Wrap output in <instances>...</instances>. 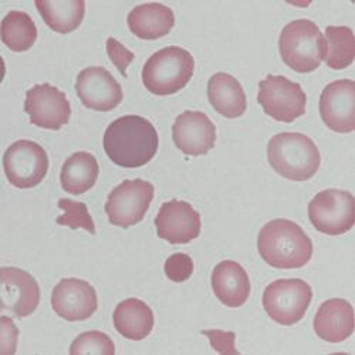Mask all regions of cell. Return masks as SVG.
Masks as SVG:
<instances>
[{
  "instance_id": "cell-27",
  "label": "cell",
  "mask_w": 355,
  "mask_h": 355,
  "mask_svg": "<svg viewBox=\"0 0 355 355\" xmlns=\"http://www.w3.org/2000/svg\"><path fill=\"white\" fill-rule=\"evenodd\" d=\"M58 208L64 211V215L57 218V223L62 226H69L71 229H84L92 234L96 233V225L88 214L87 205L83 202H76L71 199L58 200Z\"/></svg>"
},
{
  "instance_id": "cell-16",
  "label": "cell",
  "mask_w": 355,
  "mask_h": 355,
  "mask_svg": "<svg viewBox=\"0 0 355 355\" xmlns=\"http://www.w3.org/2000/svg\"><path fill=\"white\" fill-rule=\"evenodd\" d=\"M176 148L191 157L206 155L215 146L216 127L200 111H185L176 116L172 127Z\"/></svg>"
},
{
  "instance_id": "cell-6",
  "label": "cell",
  "mask_w": 355,
  "mask_h": 355,
  "mask_svg": "<svg viewBox=\"0 0 355 355\" xmlns=\"http://www.w3.org/2000/svg\"><path fill=\"white\" fill-rule=\"evenodd\" d=\"M313 300V290L302 279H280L263 293V307L272 320L282 325L299 322Z\"/></svg>"
},
{
  "instance_id": "cell-14",
  "label": "cell",
  "mask_w": 355,
  "mask_h": 355,
  "mask_svg": "<svg viewBox=\"0 0 355 355\" xmlns=\"http://www.w3.org/2000/svg\"><path fill=\"white\" fill-rule=\"evenodd\" d=\"M155 226L161 239L172 245H187L198 238L202 222L191 203L173 199L161 206Z\"/></svg>"
},
{
  "instance_id": "cell-11",
  "label": "cell",
  "mask_w": 355,
  "mask_h": 355,
  "mask_svg": "<svg viewBox=\"0 0 355 355\" xmlns=\"http://www.w3.org/2000/svg\"><path fill=\"white\" fill-rule=\"evenodd\" d=\"M24 111L33 125L53 131L69 124L71 116L66 94L47 83L37 84L26 93Z\"/></svg>"
},
{
  "instance_id": "cell-32",
  "label": "cell",
  "mask_w": 355,
  "mask_h": 355,
  "mask_svg": "<svg viewBox=\"0 0 355 355\" xmlns=\"http://www.w3.org/2000/svg\"><path fill=\"white\" fill-rule=\"evenodd\" d=\"M0 321H2V352L5 355L15 354L17 348L19 330L15 325L13 320L6 315L0 317Z\"/></svg>"
},
{
  "instance_id": "cell-23",
  "label": "cell",
  "mask_w": 355,
  "mask_h": 355,
  "mask_svg": "<svg viewBox=\"0 0 355 355\" xmlns=\"http://www.w3.org/2000/svg\"><path fill=\"white\" fill-rule=\"evenodd\" d=\"M35 5L46 24L60 35L74 32L85 15L84 0H36Z\"/></svg>"
},
{
  "instance_id": "cell-4",
  "label": "cell",
  "mask_w": 355,
  "mask_h": 355,
  "mask_svg": "<svg viewBox=\"0 0 355 355\" xmlns=\"http://www.w3.org/2000/svg\"><path fill=\"white\" fill-rule=\"evenodd\" d=\"M193 70L192 54L182 47L169 46L148 58L142 69V83L155 96H171L191 81Z\"/></svg>"
},
{
  "instance_id": "cell-24",
  "label": "cell",
  "mask_w": 355,
  "mask_h": 355,
  "mask_svg": "<svg viewBox=\"0 0 355 355\" xmlns=\"http://www.w3.org/2000/svg\"><path fill=\"white\" fill-rule=\"evenodd\" d=\"M98 173L100 166L94 155L84 151L76 153L62 168V187L71 195H83L96 185Z\"/></svg>"
},
{
  "instance_id": "cell-21",
  "label": "cell",
  "mask_w": 355,
  "mask_h": 355,
  "mask_svg": "<svg viewBox=\"0 0 355 355\" xmlns=\"http://www.w3.org/2000/svg\"><path fill=\"white\" fill-rule=\"evenodd\" d=\"M114 327L123 337L141 341L154 329V313L139 299H127L114 310Z\"/></svg>"
},
{
  "instance_id": "cell-15",
  "label": "cell",
  "mask_w": 355,
  "mask_h": 355,
  "mask_svg": "<svg viewBox=\"0 0 355 355\" xmlns=\"http://www.w3.org/2000/svg\"><path fill=\"white\" fill-rule=\"evenodd\" d=\"M51 306L57 315L67 321H84L98 307L97 293L85 280L63 279L53 288Z\"/></svg>"
},
{
  "instance_id": "cell-2",
  "label": "cell",
  "mask_w": 355,
  "mask_h": 355,
  "mask_svg": "<svg viewBox=\"0 0 355 355\" xmlns=\"http://www.w3.org/2000/svg\"><path fill=\"white\" fill-rule=\"evenodd\" d=\"M261 259L276 269H300L313 256V243L306 232L291 220L266 223L257 239Z\"/></svg>"
},
{
  "instance_id": "cell-5",
  "label": "cell",
  "mask_w": 355,
  "mask_h": 355,
  "mask_svg": "<svg viewBox=\"0 0 355 355\" xmlns=\"http://www.w3.org/2000/svg\"><path fill=\"white\" fill-rule=\"evenodd\" d=\"M279 50L290 69L297 73H311L324 60L325 40L314 21L299 19L290 21L282 31Z\"/></svg>"
},
{
  "instance_id": "cell-3",
  "label": "cell",
  "mask_w": 355,
  "mask_h": 355,
  "mask_svg": "<svg viewBox=\"0 0 355 355\" xmlns=\"http://www.w3.org/2000/svg\"><path fill=\"white\" fill-rule=\"evenodd\" d=\"M272 168L290 181H309L321 164V155L314 141L300 132H282L268 145Z\"/></svg>"
},
{
  "instance_id": "cell-18",
  "label": "cell",
  "mask_w": 355,
  "mask_h": 355,
  "mask_svg": "<svg viewBox=\"0 0 355 355\" xmlns=\"http://www.w3.org/2000/svg\"><path fill=\"white\" fill-rule=\"evenodd\" d=\"M315 334L327 343H343L354 333V309L344 299L324 302L314 317Z\"/></svg>"
},
{
  "instance_id": "cell-25",
  "label": "cell",
  "mask_w": 355,
  "mask_h": 355,
  "mask_svg": "<svg viewBox=\"0 0 355 355\" xmlns=\"http://www.w3.org/2000/svg\"><path fill=\"white\" fill-rule=\"evenodd\" d=\"M324 62L333 70L349 67L355 58V37L347 26H329L325 28Z\"/></svg>"
},
{
  "instance_id": "cell-26",
  "label": "cell",
  "mask_w": 355,
  "mask_h": 355,
  "mask_svg": "<svg viewBox=\"0 0 355 355\" xmlns=\"http://www.w3.org/2000/svg\"><path fill=\"white\" fill-rule=\"evenodd\" d=\"M37 39V27L26 12L12 10L2 20V42L12 51H27Z\"/></svg>"
},
{
  "instance_id": "cell-19",
  "label": "cell",
  "mask_w": 355,
  "mask_h": 355,
  "mask_svg": "<svg viewBox=\"0 0 355 355\" xmlns=\"http://www.w3.org/2000/svg\"><path fill=\"white\" fill-rule=\"evenodd\" d=\"M212 288L220 303L236 309L248 302L250 295V280L246 270L238 261L223 260L214 269Z\"/></svg>"
},
{
  "instance_id": "cell-10",
  "label": "cell",
  "mask_w": 355,
  "mask_h": 355,
  "mask_svg": "<svg viewBox=\"0 0 355 355\" xmlns=\"http://www.w3.org/2000/svg\"><path fill=\"white\" fill-rule=\"evenodd\" d=\"M154 192V185L144 180L124 181L114 188L105 203L110 223L124 229L139 223L150 208Z\"/></svg>"
},
{
  "instance_id": "cell-20",
  "label": "cell",
  "mask_w": 355,
  "mask_h": 355,
  "mask_svg": "<svg viewBox=\"0 0 355 355\" xmlns=\"http://www.w3.org/2000/svg\"><path fill=\"white\" fill-rule=\"evenodd\" d=\"M130 31L142 40H157L166 36L175 24L172 9L162 3H144L128 15Z\"/></svg>"
},
{
  "instance_id": "cell-28",
  "label": "cell",
  "mask_w": 355,
  "mask_h": 355,
  "mask_svg": "<svg viewBox=\"0 0 355 355\" xmlns=\"http://www.w3.org/2000/svg\"><path fill=\"white\" fill-rule=\"evenodd\" d=\"M70 354H105L114 355L115 347L112 340L101 331H87L80 334L70 347Z\"/></svg>"
},
{
  "instance_id": "cell-12",
  "label": "cell",
  "mask_w": 355,
  "mask_h": 355,
  "mask_svg": "<svg viewBox=\"0 0 355 355\" xmlns=\"http://www.w3.org/2000/svg\"><path fill=\"white\" fill-rule=\"evenodd\" d=\"M76 92L87 108L107 112L123 101V88L104 67H87L77 76Z\"/></svg>"
},
{
  "instance_id": "cell-31",
  "label": "cell",
  "mask_w": 355,
  "mask_h": 355,
  "mask_svg": "<svg viewBox=\"0 0 355 355\" xmlns=\"http://www.w3.org/2000/svg\"><path fill=\"white\" fill-rule=\"evenodd\" d=\"M203 336L211 340L212 348L220 354H238L234 347L236 334L232 331H220V330H203Z\"/></svg>"
},
{
  "instance_id": "cell-8",
  "label": "cell",
  "mask_w": 355,
  "mask_h": 355,
  "mask_svg": "<svg viewBox=\"0 0 355 355\" xmlns=\"http://www.w3.org/2000/svg\"><path fill=\"white\" fill-rule=\"evenodd\" d=\"M309 218L321 233L344 234L355 223V199L352 193L341 189L321 191L309 205Z\"/></svg>"
},
{
  "instance_id": "cell-30",
  "label": "cell",
  "mask_w": 355,
  "mask_h": 355,
  "mask_svg": "<svg viewBox=\"0 0 355 355\" xmlns=\"http://www.w3.org/2000/svg\"><path fill=\"white\" fill-rule=\"evenodd\" d=\"M107 53L111 58L112 64L120 70L123 77H127V69L134 60V53L130 51L127 47H124L120 42L115 40L114 37H110L107 40Z\"/></svg>"
},
{
  "instance_id": "cell-17",
  "label": "cell",
  "mask_w": 355,
  "mask_h": 355,
  "mask_svg": "<svg viewBox=\"0 0 355 355\" xmlns=\"http://www.w3.org/2000/svg\"><path fill=\"white\" fill-rule=\"evenodd\" d=\"M2 309L16 317H28L40 303V287L33 276L17 268H2Z\"/></svg>"
},
{
  "instance_id": "cell-9",
  "label": "cell",
  "mask_w": 355,
  "mask_h": 355,
  "mask_svg": "<svg viewBox=\"0 0 355 355\" xmlns=\"http://www.w3.org/2000/svg\"><path fill=\"white\" fill-rule=\"evenodd\" d=\"M8 181L19 189L37 187L47 175L49 157L37 142L20 139L12 144L3 155Z\"/></svg>"
},
{
  "instance_id": "cell-1",
  "label": "cell",
  "mask_w": 355,
  "mask_h": 355,
  "mask_svg": "<svg viewBox=\"0 0 355 355\" xmlns=\"http://www.w3.org/2000/svg\"><path fill=\"white\" fill-rule=\"evenodd\" d=\"M155 127L139 115H125L112 121L104 134V151L118 166L139 168L158 151Z\"/></svg>"
},
{
  "instance_id": "cell-13",
  "label": "cell",
  "mask_w": 355,
  "mask_h": 355,
  "mask_svg": "<svg viewBox=\"0 0 355 355\" xmlns=\"http://www.w3.org/2000/svg\"><path fill=\"white\" fill-rule=\"evenodd\" d=\"M320 114L330 130L347 134L355 130V83L337 80L325 85L320 97Z\"/></svg>"
},
{
  "instance_id": "cell-22",
  "label": "cell",
  "mask_w": 355,
  "mask_h": 355,
  "mask_svg": "<svg viewBox=\"0 0 355 355\" xmlns=\"http://www.w3.org/2000/svg\"><path fill=\"white\" fill-rule=\"evenodd\" d=\"M208 97L215 111L226 118H239L248 108L243 87L227 73H216L211 77Z\"/></svg>"
},
{
  "instance_id": "cell-29",
  "label": "cell",
  "mask_w": 355,
  "mask_h": 355,
  "mask_svg": "<svg viewBox=\"0 0 355 355\" xmlns=\"http://www.w3.org/2000/svg\"><path fill=\"white\" fill-rule=\"evenodd\" d=\"M165 275L175 283H182L191 279L193 273V260L185 253H175L165 261Z\"/></svg>"
},
{
  "instance_id": "cell-7",
  "label": "cell",
  "mask_w": 355,
  "mask_h": 355,
  "mask_svg": "<svg viewBox=\"0 0 355 355\" xmlns=\"http://www.w3.org/2000/svg\"><path fill=\"white\" fill-rule=\"evenodd\" d=\"M257 101L273 120L290 124L306 114L307 96L300 84L269 74L259 84Z\"/></svg>"
}]
</instances>
